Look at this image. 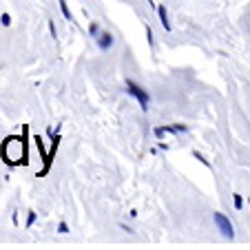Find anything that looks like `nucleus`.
<instances>
[{
  "instance_id": "2",
  "label": "nucleus",
  "mask_w": 250,
  "mask_h": 250,
  "mask_svg": "<svg viewBox=\"0 0 250 250\" xmlns=\"http://www.w3.org/2000/svg\"><path fill=\"white\" fill-rule=\"evenodd\" d=\"M126 91L133 95V98L137 100V102H140V106H142V109H144V111L148 109V93H146V91H144V89H142V86L137 84V82L126 80Z\"/></svg>"
},
{
  "instance_id": "10",
  "label": "nucleus",
  "mask_w": 250,
  "mask_h": 250,
  "mask_svg": "<svg viewBox=\"0 0 250 250\" xmlns=\"http://www.w3.org/2000/svg\"><path fill=\"white\" fill-rule=\"evenodd\" d=\"M195 157H197V160H199V162H202V164H204V166H210V164H208V160H206V157H204V155H202V153H195Z\"/></svg>"
},
{
  "instance_id": "1",
  "label": "nucleus",
  "mask_w": 250,
  "mask_h": 250,
  "mask_svg": "<svg viewBox=\"0 0 250 250\" xmlns=\"http://www.w3.org/2000/svg\"><path fill=\"white\" fill-rule=\"evenodd\" d=\"M0 153H2V157H5L7 164H11V166L20 164V162H24V157H27L24 140L22 137H7L5 144H2V148H0Z\"/></svg>"
},
{
  "instance_id": "11",
  "label": "nucleus",
  "mask_w": 250,
  "mask_h": 250,
  "mask_svg": "<svg viewBox=\"0 0 250 250\" xmlns=\"http://www.w3.org/2000/svg\"><path fill=\"white\" fill-rule=\"evenodd\" d=\"M146 38H148V44L153 47V31H151V27H146Z\"/></svg>"
},
{
  "instance_id": "9",
  "label": "nucleus",
  "mask_w": 250,
  "mask_h": 250,
  "mask_svg": "<svg viewBox=\"0 0 250 250\" xmlns=\"http://www.w3.org/2000/svg\"><path fill=\"white\" fill-rule=\"evenodd\" d=\"M33 222H36V212H29V219H27V228L33 226Z\"/></svg>"
},
{
  "instance_id": "7",
  "label": "nucleus",
  "mask_w": 250,
  "mask_h": 250,
  "mask_svg": "<svg viewBox=\"0 0 250 250\" xmlns=\"http://www.w3.org/2000/svg\"><path fill=\"white\" fill-rule=\"evenodd\" d=\"M89 33H91V36H93V38H98V36H100V24H98V22H91Z\"/></svg>"
},
{
  "instance_id": "3",
  "label": "nucleus",
  "mask_w": 250,
  "mask_h": 250,
  "mask_svg": "<svg viewBox=\"0 0 250 250\" xmlns=\"http://www.w3.org/2000/svg\"><path fill=\"white\" fill-rule=\"evenodd\" d=\"M212 219H215L217 228L222 230V235L226 237V239H232V237H235V228H232L230 219H228L224 212H215V215H212Z\"/></svg>"
},
{
  "instance_id": "4",
  "label": "nucleus",
  "mask_w": 250,
  "mask_h": 250,
  "mask_svg": "<svg viewBox=\"0 0 250 250\" xmlns=\"http://www.w3.org/2000/svg\"><path fill=\"white\" fill-rule=\"evenodd\" d=\"M95 40H98V47L102 49V51H106V49L113 44V36H111L109 31H100V36Z\"/></svg>"
},
{
  "instance_id": "12",
  "label": "nucleus",
  "mask_w": 250,
  "mask_h": 250,
  "mask_svg": "<svg viewBox=\"0 0 250 250\" xmlns=\"http://www.w3.org/2000/svg\"><path fill=\"white\" fill-rule=\"evenodd\" d=\"M58 230H60V232H62V235H64V232H69V226H66V224H64V222H62V224H60V226H58Z\"/></svg>"
},
{
  "instance_id": "13",
  "label": "nucleus",
  "mask_w": 250,
  "mask_h": 250,
  "mask_svg": "<svg viewBox=\"0 0 250 250\" xmlns=\"http://www.w3.org/2000/svg\"><path fill=\"white\" fill-rule=\"evenodd\" d=\"M235 206H237V208H241V199H239V195H235Z\"/></svg>"
},
{
  "instance_id": "6",
  "label": "nucleus",
  "mask_w": 250,
  "mask_h": 250,
  "mask_svg": "<svg viewBox=\"0 0 250 250\" xmlns=\"http://www.w3.org/2000/svg\"><path fill=\"white\" fill-rule=\"evenodd\" d=\"M58 2H60V9H62V14H64V18H66V20H73V16H71L69 7H66V0H58Z\"/></svg>"
},
{
  "instance_id": "5",
  "label": "nucleus",
  "mask_w": 250,
  "mask_h": 250,
  "mask_svg": "<svg viewBox=\"0 0 250 250\" xmlns=\"http://www.w3.org/2000/svg\"><path fill=\"white\" fill-rule=\"evenodd\" d=\"M157 14H160V22H162V27H164V31H170V20H168V14H166V7L164 5H160L157 7Z\"/></svg>"
},
{
  "instance_id": "8",
  "label": "nucleus",
  "mask_w": 250,
  "mask_h": 250,
  "mask_svg": "<svg viewBox=\"0 0 250 250\" xmlns=\"http://www.w3.org/2000/svg\"><path fill=\"white\" fill-rule=\"evenodd\" d=\"M0 24H2V27H9V24H11V16L9 14H2V16H0Z\"/></svg>"
}]
</instances>
